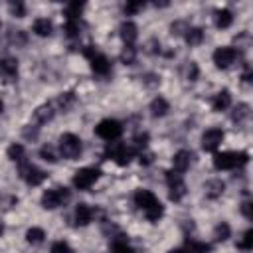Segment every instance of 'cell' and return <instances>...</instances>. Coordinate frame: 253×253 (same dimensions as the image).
Returning a JSON list of instances; mask_svg holds the SVG:
<instances>
[{"instance_id": "6da1fadb", "label": "cell", "mask_w": 253, "mask_h": 253, "mask_svg": "<svg viewBox=\"0 0 253 253\" xmlns=\"http://www.w3.org/2000/svg\"><path fill=\"white\" fill-rule=\"evenodd\" d=\"M135 204L144 212V216L150 222H159L164 214V208L161 204V200L150 192V190H137L135 192Z\"/></svg>"}, {"instance_id": "7a4b0ae2", "label": "cell", "mask_w": 253, "mask_h": 253, "mask_svg": "<svg viewBox=\"0 0 253 253\" xmlns=\"http://www.w3.org/2000/svg\"><path fill=\"white\" fill-rule=\"evenodd\" d=\"M249 161L247 153H218L214 157V166L218 170H233Z\"/></svg>"}, {"instance_id": "3957f363", "label": "cell", "mask_w": 253, "mask_h": 253, "mask_svg": "<svg viewBox=\"0 0 253 253\" xmlns=\"http://www.w3.org/2000/svg\"><path fill=\"white\" fill-rule=\"evenodd\" d=\"M81 148L83 146H81V138L79 137H75L73 133L62 135V138H60V153H62L64 159H69V161L77 159L81 155Z\"/></svg>"}, {"instance_id": "277c9868", "label": "cell", "mask_w": 253, "mask_h": 253, "mask_svg": "<svg viewBox=\"0 0 253 253\" xmlns=\"http://www.w3.org/2000/svg\"><path fill=\"white\" fill-rule=\"evenodd\" d=\"M69 200V190L68 188H54V190H47L42 196V208L46 210H56L62 204Z\"/></svg>"}, {"instance_id": "5b68a950", "label": "cell", "mask_w": 253, "mask_h": 253, "mask_svg": "<svg viewBox=\"0 0 253 253\" xmlns=\"http://www.w3.org/2000/svg\"><path fill=\"white\" fill-rule=\"evenodd\" d=\"M95 133H97V137H101L103 140L113 142V140H117L123 135V125L119 121H115V119H103L95 127Z\"/></svg>"}, {"instance_id": "8992f818", "label": "cell", "mask_w": 253, "mask_h": 253, "mask_svg": "<svg viewBox=\"0 0 253 253\" xmlns=\"http://www.w3.org/2000/svg\"><path fill=\"white\" fill-rule=\"evenodd\" d=\"M135 153H137V150L133 146H127L123 142H113V144L107 146V157H111L121 166H127L131 162V159L135 157Z\"/></svg>"}, {"instance_id": "52a82bcc", "label": "cell", "mask_w": 253, "mask_h": 253, "mask_svg": "<svg viewBox=\"0 0 253 253\" xmlns=\"http://www.w3.org/2000/svg\"><path fill=\"white\" fill-rule=\"evenodd\" d=\"M166 182H168V196H170V200L172 202H180L186 196V184L182 180V174L174 172V170H168L166 172Z\"/></svg>"}, {"instance_id": "ba28073f", "label": "cell", "mask_w": 253, "mask_h": 253, "mask_svg": "<svg viewBox=\"0 0 253 253\" xmlns=\"http://www.w3.org/2000/svg\"><path fill=\"white\" fill-rule=\"evenodd\" d=\"M20 166H18V172H20V176L30 184V186H40L44 180H46V172L44 170H40V168H36L34 164H30V162H26V161H22V162H18Z\"/></svg>"}, {"instance_id": "9c48e42d", "label": "cell", "mask_w": 253, "mask_h": 253, "mask_svg": "<svg viewBox=\"0 0 253 253\" xmlns=\"http://www.w3.org/2000/svg\"><path fill=\"white\" fill-rule=\"evenodd\" d=\"M99 170L97 168H81L73 176V186L77 190H89L97 180H99Z\"/></svg>"}, {"instance_id": "30bf717a", "label": "cell", "mask_w": 253, "mask_h": 253, "mask_svg": "<svg viewBox=\"0 0 253 253\" xmlns=\"http://www.w3.org/2000/svg\"><path fill=\"white\" fill-rule=\"evenodd\" d=\"M235 60H237L235 47L224 46V47H218L216 52H214V64H216V68H220V69H228Z\"/></svg>"}, {"instance_id": "8fae6325", "label": "cell", "mask_w": 253, "mask_h": 253, "mask_svg": "<svg viewBox=\"0 0 253 253\" xmlns=\"http://www.w3.org/2000/svg\"><path fill=\"white\" fill-rule=\"evenodd\" d=\"M222 140H224L222 129H208L202 135V148H204L206 153H214V150H218V146L222 144Z\"/></svg>"}, {"instance_id": "7c38bea8", "label": "cell", "mask_w": 253, "mask_h": 253, "mask_svg": "<svg viewBox=\"0 0 253 253\" xmlns=\"http://www.w3.org/2000/svg\"><path fill=\"white\" fill-rule=\"evenodd\" d=\"M54 105L52 103H46V105H40L36 111H34V123L36 125H46L47 121L54 119Z\"/></svg>"}, {"instance_id": "4fadbf2b", "label": "cell", "mask_w": 253, "mask_h": 253, "mask_svg": "<svg viewBox=\"0 0 253 253\" xmlns=\"http://www.w3.org/2000/svg\"><path fill=\"white\" fill-rule=\"evenodd\" d=\"M119 34H121V38H123V42H125V46H133V42L137 40V36H138V28H137V24L135 22H123L121 24V28H119Z\"/></svg>"}, {"instance_id": "5bb4252c", "label": "cell", "mask_w": 253, "mask_h": 253, "mask_svg": "<svg viewBox=\"0 0 253 253\" xmlns=\"http://www.w3.org/2000/svg\"><path fill=\"white\" fill-rule=\"evenodd\" d=\"M91 69L97 73V75H107L111 71V62L103 56V54H95L91 58Z\"/></svg>"}, {"instance_id": "9a60e30c", "label": "cell", "mask_w": 253, "mask_h": 253, "mask_svg": "<svg viewBox=\"0 0 253 253\" xmlns=\"http://www.w3.org/2000/svg\"><path fill=\"white\" fill-rule=\"evenodd\" d=\"M190 161H192V153H188V150H178L172 159V166L176 172H186L190 166Z\"/></svg>"}, {"instance_id": "2e32d148", "label": "cell", "mask_w": 253, "mask_h": 253, "mask_svg": "<svg viewBox=\"0 0 253 253\" xmlns=\"http://www.w3.org/2000/svg\"><path fill=\"white\" fill-rule=\"evenodd\" d=\"M230 105H231V95L228 89H222L220 93L214 95V101H212L214 111H226Z\"/></svg>"}, {"instance_id": "e0dca14e", "label": "cell", "mask_w": 253, "mask_h": 253, "mask_svg": "<svg viewBox=\"0 0 253 253\" xmlns=\"http://www.w3.org/2000/svg\"><path fill=\"white\" fill-rule=\"evenodd\" d=\"M73 218H75V224H77V226H87V224H91V220H93V210H91L87 204H79V206L75 208Z\"/></svg>"}, {"instance_id": "ac0fdd59", "label": "cell", "mask_w": 253, "mask_h": 253, "mask_svg": "<svg viewBox=\"0 0 253 253\" xmlns=\"http://www.w3.org/2000/svg\"><path fill=\"white\" fill-rule=\"evenodd\" d=\"M170 111V105L164 97H155L153 103H150V115L153 117H164Z\"/></svg>"}, {"instance_id": "d6986e66", "label": "cell", "mask_w": 253, "mask_h": 253, "mask_svg": "<svg viewBox=\"0 0 253 253\" xmlns=\"http://www.w3.org/2000/svg\"><path fill=\"white\" fill-rule=\"evenodd\" d=\"M0 73H2L4 77H8V79L16 77V73H18V62L14 58L0 60Z\"/></svg>"}, {"instance_id": "ffe728a7", "label": "cell", "mask_w": 253, "mask_h": 253, "mask_svg": "<svg viewBox=\"0 0 253 253\" xmlns=\"http://www.w3.org/2000/svg\"><path fill=\"white\" fill-rule=\"evenodd\" d=\"M224 190H226V184L222 182V180H210L208 184H206V198H210V200H216V198H220L222 194H224Z\"/></svg>"}, {"instance_id": "44dd1931", "label": "cell", "mask_w": 253, "mask_h": 253, "mask_svg": "<svg viewBox=\"0 0 253 253\" xmlns=\"http://www.w3.org/2000/svg\"><path fill=\"white\" fill-rule=\"evenodd\" d=\"M52 30H54V24L49 22L47 18H38V20L34 22V32H36L40 38H47L49 34H52Z\"/></svg>"}, {"instance_id": "7402d4cb", "label": "cell", "mask_w": 253, "mask_h": 253, "mask_svg": "<svg viewBox=\"0 0 253 253\" xmlns=\"http://www.w3.org/2000/svg\"><path fill=\"white\" fill-rule=\"evenodd\" d=\"M73 103H75V93H73V91L62 93V95L56 99V105H58V109H60V111H68Z\"/></svg>"}, {"instance_id": "603a6c76", "label": "cell", "mask_w": 253, "mask_h": 253, "mask_svg": "<svg viewBox=\"0 0 253 253\" xmlns=\"http://www.w3.org/2000/svg\"><path fill=\"white\" fill-rule=\"evenodd\" d=\"M210 251V245L204 243V241H196V239H188L186 241V247H184V253H208Z\"/></svg>"}, {"instance_id": "cb8c5ba5", "label": "cell", "mask_w": 253, "mask_h": 253, "mask_svg": "<svg viewBox=\"0 0 253 253\" xmlns=\"http://www.w3.org/2000/svg\"><path fill=\"white\" fill-rule=\"evenodd\" d=\"M231 22H233L231 10L224 8V10H218V12H216V26H218V28H230Z\"/></svg>"}, {"instance_id": "d4e9b609", "label": "cell", "mask_w": 253, "mask_h": 253, "mask_svg": "<svg viewBox=\"0 0 253 253\" xmlns=\"http://www.w3.org/2000/svg\"><path fill=\"white\" fill-rule=\"evenodd\" d=\"M184 38H186V42L190 46H200L202 40H204V30H202V28H188Z\"/></svg>"}, {"instance_id": "484cf974", "label": "cell", "mask_w": 253, "mask_h": 253, "mask_svg": "<svg viewBox=\"0 0 253 253\" xmlns=\"http://www.w3.org/2000/svg\"><path fill=\"white\" fill-rule=\"evenodd\" d=\"M24 155H26V150H24V146H22V144L14 142V144H10V146H8V159H10V161H14V162H22V161H24Z\"/></svg>"}, {"instance_id": "4316f807", "label": "cell", "mask_w": 253, "mask_h": 253, "mask_svg": "<svg viewBox=\"0 0 253 253\" xmlns=\"http://www.w3.org/2000/svg\"><path fill=\"white\" fill-rule=\"evenodd\" d=\"M83 2H69L68 4V8H66V16H68V20H79V16H81V12H83Z\"/></svg>"}, {"instance_id": "83f0119b", "label": "cell", "mask_w": 253, "mask_h": 253, "mask_svg": "<svg viewBox=\"0 0 253 253\" xmlns=\"http://www.w3.org/2000/svg\"><path fill=\"white\" fill-rule=\"evenodd\" d=\"M249 105H245V103H239L237 107H233V111H231V119L235 121V123H241V121H245L247 117H249Z\"/></svg>"}, {"instance_id": "f1b7e54d", "label": "cell", "mask_w": 253, "mask_h": 253, "mask_svg": "<svg viewBox=\"0 0 253 253\" xmlns=\"http://www.w3.org/2000/svg\"><path fill=\"white\" fill-rule=\"evenodd\" d=\"M40 157L46 161V162H49V164H54V162H58V155H56V148L54 146H49V144H44L42 148H40Z\"/></svg>"}, {"instance_id": "f546056e", "label": "cell", "mask_w": 253, "mask_h": 253, "mask_svg": "<svg viewBox=\"0 0 253 253\" xmlns=\"http://www.w3.org/2000/svg\"><path fill=\"white\" fill-rule=\"evenodd\" d=\"M44 237H46V233H44L42 228H32V230H28V233H26V239H28V243H32V245H40V243L44 241Z\"/></svg>"}, {"instance_id": "4dcf8cb0", "label": "cell", "mask_w": 253, "mask_h": 253, "mask_svg": "<svg viewBox=\"0 0 253 253\" xmlns=\"http://www.w3.org/2000/svg\"><path fill=\"white\" fill-rule=\"evenodd\" d=\"M135 60H137V49H135V46H125L123 52H121V62L127 64V66H131V64H135Z\"/></svg>"}, {"instance_id": "1f68e13d", "label": "cell", "mask_w": 253, "mask_h": 253, "mask_svg": "<svg viewBox=\"0 0 253 253\" xmlns=\"http://www.w3.org/2000/svg\"><path fill=\"white\" fill-rule=\"evenodd\" d=\"M230 233H231V228L228 226V224H220V226H216V230H214V237H216V241H226L228 237H230Z\"/></svg>"}, {"instance_id": "d6a6232c", "label": "cell", "mask_w": 253, "mask_h": 253, "mask_svg": "<svg viewBox=\"0 0 253 253\" xmlns=\"http://www.w3.org/2000/svg\"><path fill=\"white\" fill-rule=\"evenodd\" d=\"M113 253H135L133 247L127 243V239H123V235L119 239L113 241Z\"/></svg>"}, {"instance_id": "836d02e7", "label": "cell", "mask_w": 253, "mask_h": 253, "mask_svg": "<svg viewBox=\"0 0 253 253\" xmlns=\"http://www.w3.org/2000/svg\"><path fill=\"white\" fill-rule=\"evenodd\" d=\"M66 34H68V38H77L79 36V32H81V26H79V20H68L66 22Z\"/></svg>"}, {"instance_id": "e575fe53", "label": "cell", "mask_w": 253, "mask_h": 253, "mask_svg": "<svg viewBox=\"0 0 253 253\" xmlns=\"http://www.w3.org/2000/svg\"><path fill=\"white\" fill-rule=\"evenodd\" d=\"M237 247H239V249H245V251L253 249V230H247V231L243 233V239L237 243Z\"/></svg>"}, {"instance_id": "d590c367", "label": "cell", "mask_w": 253, "mask_h": 253, "mask_svg": "<svg viewBox=\"0 0 253 253\" xmlns=\"http://www.w3.org/2000/svg\"><path fill=\"white\" fill-rule=\"evenodd\" d=\"M133 142H135V150L144 148V146H146V142H148V133H138V135H135Z\"/></svg>"}, {"instance_id": "8d00e7d4", "label": "cell", "mask_w": 253, "mask_h": 253, "mask_svg": "<svg viewBox=\"0 0 253 253\" xmlns=\"http://www.w3.org/2000/svg\"><path fill=\"white\" fill-rule=\"evenodd\" d=\"M142 8H144V2H127V4H125V14L133 16V14L140 12Z\"/></svg>"}, {"instance_id": "74e56055", "label": "cell", "mask_w": 253, "mask_h": 253, "mask_svg": "<svg viewBox=\"0 0 253 253\" xmlns=\"http://www.w3.org/2000/svg\"><path fill=\"white\" fill-rule=\"evenodd\" d=\"M52 253H75L66 241H56L54 245H52Z\"/></svg>"}, {"instance_id": "f35d334b", "label": "cell", "mask_w": 253, "mask_h": 253, "mask_svg": "<svg viewBox=\"0 0 253 253\" xmlns=\"http://www.w3.org/2000/svg\"><path fill=\"white\" fill-rule=\"evenodd\" d=\"M10 12L16 16V18H24L26 14V6L22 2H10Z\"/></svg>"}, {"instance_id": "ab89813d", "label": "cell", "mask_w": 253, "mask_h": 253, "mask_svg": "<svg viewBox=\"0 0 253 253\" xmlns=\"http://www.w3.org/2000/svg\"><path fill=\"white\" fill-rule=\"evenodd\" d=\"M170 30H172V34H182V32H188V26H186V22H176L170 26Z\"/></svg>"}, {"instance_id": "60d3db41", "label": "cell", "mask_w": 253, "mask_h": 253, "mask_svg": "<svg viewBox=\"0 0 253 253\" xmlns=\"http://www.w3.org/2000/svg\"><path fill=\"white\" fill-rule=\"evenodd\" d=\"M10 40H12V42H16V44H22V46H24V44H26V34H24L22 30H18L16 34H12V36H10Z\"/></svg>"}, {"instance_id": "b9f144b4", "label": "cell", "mask_w": 253, "mask_h": 253, "mask_svg": "<svg viewBox=\"0 0 253 253\" xmlns=\"http://www.w3.org/2000/svg\"><path fill=\"white\" fill-rule=\"evenodd\" d=\"M241 212H243V216H245L247 220H251V218H253V212H251V202H243Z\"/></svg>"}, {"instance_id": "7bdbcfd3", "label": "cell", "mask_w": 253, "mask_h": 253, "mask_svg": "<svg viewBox=\"0 0 253 253\" xmlns=\"http://www.w3.org/2000/svg\"><path fill=\"white\" fill-rule=\"evenodd\" d=\"M24 137L26 138H36L38 137V127H34V129H30V125L24 129Z\"/></svg>"}, {"instance_id": "ee69618b", "label": "cell", "mask_w": 253, "mask_h": 253, "mask_svg": "<svg viewBox=\"0 0 253 253\" xmlns=\"http://www.w3.org/2000/svg\"><path fill=\"white\" fill-rule=\"evenodd\" d=\"M188 77H190V81H196V79H198V66H196V64H190Z\"/></svg>"}, {"instance_id": "f6af8a7d", "label": "cell", "mask_w": 253, "mask_h": 253, "mask_svg": "<svg viewBox=\"0 0 253 253\" xmlns=\"http://www.w3.org/2000/svg\"><path fill=\"white\" fill-rule=\"evenodd\" d=\"M153 155H140V164L142 166H148V164H153Z\"/></svg>"}, {"instance_id": "bcb514c9", "label": "cell", "mask_w": 253, "mask_h": 253, "mask_svg": "<svg viewBox=\"0 0 253 253\" xmlns=\"http://www.w3.org/2000/svg\"><path fill=\"white\" fill-rule=\"evenodd\" d=\"M168 253H184V249H172V251H168Z\"/></svg>"}, {"instance_id": "7dc6e473", "label": "cell", "mask_w": 253, "mask_h": 253, "mask_svg": "<svg viewBox=\"0 0 253 253\" xmlns=\"http://www.w3.org/2000/svg\"><path fill=\"white\" fill-rule=\"evenodd\" d=\"M2 109H4V103H2V101H0V113H2Z\"/></svg>"}, {"instance_id": "c3c4849f", "label": "cell", "mask_w": 253, "mask_h": 253, "mask_svg": "<svg viewBox=\"0 0 253 253\" xmlns=\"http://www.w3.org/2000/svg\"><path fill=\"white\" fill-rule=\"evenodd\" d=\"M2 231H4V226H2V224H0V235H2Z\"/></svg>"}]
</instances>
